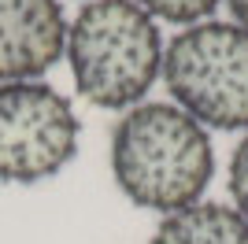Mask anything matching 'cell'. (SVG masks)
Returning <instances> with one entry per match:
<instances>
[{
	"label": "cell",
	"mask_w": 248,
	"mask_h": 244,
	"mask_svg": "<svg viewBox=\"0 0 248 244\" xmlns=\"http://www.w3.org/2000/svg\"><path fill=\"white\" fill-rule=\"evenodd\" d=\"M67 60L89 104L134 107L163 67V37L137 0H89L67 26Z\"/></svg>",
	"instance_id": "7a4b0ae2"
},
{
	"label": "cell",
	"mask_w": 248,
	"mask_h": 244,
	"mask_svg": "<svg viewBox=\"0 0 248 244\" xmlns=\"http://www.w3.org/2000/svg\"><path fill=\"white\" fill-rule=\"evenodd\" d=\"M67 48L60 0H0V85L33 81Z\"/></svg>",
	"instance_id": "5b68a950"
},
{
	"label": "cell",
	"mask_w": 248,
	"mask_h": 244,
	"mask_svg": "<svg viewBox=\"0 0 248 244\" xmlns=\"http://www.w3.org/2000/svg\"><path fill=\"white\" fill-rule=\"evenodd\" d=\"M152 244H248V218L226 203H189L159 222Z\"/></svg>",
	"instance_id": "8992f818"
},
{
	"label": "cell",
	"mask_w": 248,
	"mask_h": 244,
	"mask_svg": "<svg viewBox=\"0 0 248 244\" xmlns=\"http://www.w3.org/2000/svg\"><path fill=\"white\" fill-rule=\"evenodd\" d=\"M163 74L178 107L215 130H248V30L204 19L163 52Z\"/></svg>",
	"instance_id": "3957f363"
},
{
	"label": "cell",
	"mask_w": 248,
	"mask_h": 244,
	"mask_svg": "<svg viewBox=\"0 0 248 244\" xmlns=\"http://www.w3.org/2000/svg\"><path fill=\"white\" fill-rule=\"evenodd\" d=\"M141 8L152 15V19H167V22H186V26H197L204 22L211 11L222 4V0H137Z\"/></svg>",
	"instance_id": "52a82bcc"
},
{
	"label": "cell",
	"mask_w": 248,
	"mask_h": 244,
	"mask_svg": "<svg viewBox=\"0 0 248 244\" xmlns=\"http://www.w3.org/2000/svg\"><path fill=\"white\" fill-rule=\"evenodd\" d=\"M71 100L45 81L0 85V178L33 185L60 174L78 152Z\"/></svg>",
	"instance_id": "277c9868"
},
{
	"label": "cell",
	"mask_w": 248,
	"mask_h": 244,
	"mask_svg": "<svg viewBox=\"0 0 248 244\" xmlns=\"http://www.w3.org/2000/svg\"><path fill=\"white\" fill-rule=\"evenodd\" d=\"M226 4H230V11H233V22L248 30V0H226Z\"/></svg>",
	"instance_id": "9c48e42d"
},
{
	"label": "cell",
	"mask_w": 248,
	"mask_h": 244,
	"mask_svg": "<svg viewBox=\"0 0 248 244\" xmlns=\"http://www.w3.org/2000/svg\"><path fill=\"white\" fill-rule=\"evenodd\" d=\"M215 152L207 130L178 104H141L111 133V174L137 207L182 211L211 182Z\"/></svg>",
	"instance_id": "6da1fadb"
},
{
	"label": "cell",
	"mask_w": 248,
	"mask_h": 244,
	"mask_svg": "<svg viewBox=\"0 0 248 244\" xmlns=\"http://www.w3.org/2000/svg\"><path fill=\"white\" fill-rule=\"evenodd\" d=\"M230 196H233V207L248 218V133L241 137L230 159Z\"/></svg>",
	"instance_id": "ba28073f"
}]
</instances>
